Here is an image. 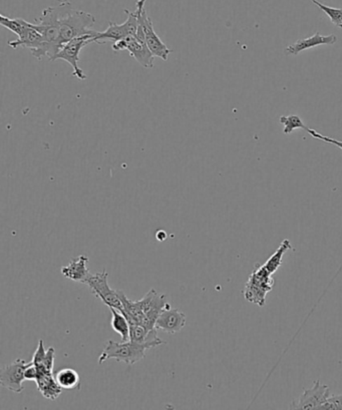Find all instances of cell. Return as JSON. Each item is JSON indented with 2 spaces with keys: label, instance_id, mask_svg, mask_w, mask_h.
<instances>
[{
  "label": "cell",
  "instance_id": "8",
  "mask_svg": "<svg viewBox=\"0 0 342 410\" xmlns=\"http://www.w3.org/2000/svg\"><path fill=\"white\" fill-rule=\"evenodd\" d=\"M114 51H126L145 69H153L154 56L147 48V42L140 41L133 35L112 44Z\"/></svg>",
  "mask_w": 342,
  "mask_h": 410
},
{
  "label": "cell",
  "instance_id": "22",
  "mask_svg": "<svg viewBox=\"0 0 342 410\" xmlns=\"http://www.w3.org/2000/svg\"><path fill=\"white\" fill-rule=\"evenodd\" d=\"M320 410H342V395H330L327 402L318 409Z\"/></svg>",
  "mask_w": 342,
  "mask_h": 410
},
{
  "label": "cell",
  "instance_id": "2",
  "mask_svg": "<svg viewBox=\"0 0 342 410\" xmlns=\"http://www.w3.org/2000/svg\"><path fill=\"white\" fill-rule=\"evenodd\" d=\"M149 348L142 344L132 341L119 342L109 340L105 344L102 355L98 357V364H103L109 359H116L118 362L133 365L146 357Z\"/></svg>",
  "mask_w": 342,
  "mask_h": 410
},
{
  "label": "cell",
  "instance_id": "16",
  "mask_svg": "<svg viewBox=\"0 0 342 410\" xmlns=\"http://www.w3.org/2000/svg\"><path fill=\"white\" fill-rule=\"evenodd\" d=\"M37 390L48 399L55 400L62 393L63 388L55 381V376H44L37 377L35 381Z\"/></svg>",
  "mask_w": 342,
  "mask_h": 410
},
{
  "label": "cell",
  "instance_id": "6",
  "mask_svg": "<svg viewBox=\"0 0 342 410\" xmlns=\"http://www.w3.org/2000/svg\"><path fill=\"white\" fill-rule=\"evenodd\" d=\"M107 277H109V274L105 269L100 273L93 274V275L91 274L84 284L88 285L93 294L97 298L102 300L105 305L121 311L123 309V302L119 299L118 291H114L110 287Z\"/></svg>",
  "mask_w": 342,
  "mask_h": 410
},
{
  "label": "cell",
  "instance_id": "20",
  "mask_svg": "<svg viewBox=\"0 0 342 410\" xmlns=\"http://www.w3.org/2000/svg\"><path fill=\"white\" fill-rule=\"evenodd\" d=\"M279 121L281 125L284 126L283 128V133L285 135H290L296 128H302V130H305L308 126L304 125L303 121H302L301 117L297 116V114H291V116H282L280 117Z\"/></svg>",
  "mask_w": 342,
  "mask_h": 410
},
{
  "label": "cell",
  "instance_id": "21",
  "mask_svg": "<svg viewBox=\"0 0 342 410\" xmlns=\"http://www.w3.org/2000/svg\"><path fill=\"white\" fill-rule=\"evenodd\" d=\"M313 4L316 6L320 7V9L329 16L330 21L336 25L337 27L342 29V8H336V7H330L325 6V4H322V2L318 1V0H310Z\"/></svg>",
  "mask_w": 342,
  "mask_h": 410
},
{
  "label": "cell",
  "instance_id": "10",
  "mask_svg": "<svg viewBox=\"0 0 342 410\" xmlns=\"http://www.w3.org/2000/svg\"><path fill=\"white\" fill-rule=\"evenodd\" d=\"M330 395L329 386L316 381L313 388L304 390L301 397L292 400L289 409H318Z\"/></svg>",
  "mask_w": 342,
  "mask_h": 410
},
{
  "label": "cell",
  "instance_id": "23",
  "mask_svg": "<svg viewBox=\"0 0 342 410\" xmlns=\"http://www.w3.org/2000/svg\"><path fill=\"white\" fill-rule=\"evenodd\" d=\"M306 132L310 133V135H313V138H315V139L322 140V142L327 143V144L334 145V146L338 147L339 149L342 150V142H341V140H334L332 139V138L323 135L322 133L316 132L313 128H308H308H306Z\"/></svg>",
  "mask_w": 342,
  "mask_h": 410
},
{
  "label": "cell",
  "instance_id": "18",
  "mask_svg": "<svg viewBox=\"0 0 342 410\" xmlns=\"http://www.w3.org/2000/svg\"><path fill=\"white\" fill-rule=\"evenodd\" d=\"M112 312V328L121 335V341H130V329L131 324L128 319L124 316V314L119 312L114 308H110Z\"/></svg>",
  "mask_w": 342,
  "mask_h": 410
},
{
  "label": "cell",
  "instance_id": "24",
  "mask_svg": "<svg viewBox=\"0 0 342 410\" xmlns=\"http://www.w3.org/2000/svg\"><path fill=\"white\" fill-rule=\"evenodd\" d=\"M25 378L28 381H37V369L34 364V362H30L25 370Z\"/></svg>",
  "mask_w": 342,
  "mask_h": 410
},
{
  "label": "cell",
  "instance_id": "19",
  "mask_svg": "<svg viewBox=\"0 0 342 410\" xmlns=\"http://www.w3.org/2000/svg\"><path fill=\"white\" fill-rule=\"evenodd\" d=\"M290 249H292L291 243H290V241L288 240V239H285V240H283L282 243L280 244L279 248L276 250V252L274 253L272 256L267 260L265 264H263L269 273L272 274L273 275V274H275L276 272H277L278 269L280 268L281 265H282L283 256H284L285 253Z\"/></svg>",
  "mask_w": 342,
  "mask_h": 410
},
{
  "label": "cell",
  "instance_id": "25",
  "mask_svg": "<svg viewBox=\"0 0 342 410\" xmlns=\"http://www.w3.org/2000/svg\"><path fill=\"white\" fill-rule=\"evenodd\" d=\"M60 1H65V0H60Z\"/></svg>",
  "mask_w": 342,
  "mask_h": 410
},
{
  "label": "cell",
  "instance_id": "5",
  "mask_svg": "<svg viewBox=\"0 0 342 410\" xmlns=\"http://www.w3.org/2000/svg\"><path fill=\"white\" fill-rule=\"evenodd\" d=\"M125 13L128 15L125 22L118 25L114 21H110L109 27L105 32H98V34L96 35V44H107V41H112L114 44V42L121 41L126 37L137 34L138 25H139L137 11H131L125 9Z\"/></svg>",
  "mask_w": 342,
  "mask_h": 410
},
{
  "label": "cell",
  "instance_id": "17",
  "mask_svg": "<svg viewBox=\"0 0 342 410\" xmlns=\"http://www.w3.org/2000/svg\"><path fill=\"white\" fill-rule=\"evenodd\" d=\"M55 378L56 383L63 390H79V388H81V376L74 369H60L55 374Z\"/></svg>",
  "mask_w": 342,
  "mask_h": 410
},
{
  "label": "cell",
  "instance_id": "15",
  "mask_svg": "<svg viewBox=\"0 0 342 410\" xmlns=\"http://www.w3.org/2000/svg\"><path fill=\"white\" fill-rule=\"evenodd\" d=\"M130 341L142 344L149 349L156 348L162 344H165V342L159 338L158 330L156 328L147 329V327L140 324L131 325Z\"/></svg>",
  "mask_w": 342,
  "mask_h": 410
},
{
  "label": "cell",
  "instance_id": "9",
  "mask_svg": "<svg viewBox=\"0 0 342 410\" xmlns=\"http://www.w3.org/2000/svg\"><path fill=\"white\" fill-rule=\"evenodd\" d=\"M140 309L144 313L145 319L143 326L147 327V329H154L156 325V321L158 319L160 314L165 309L171 307L167 302L165 295L160 294L154 289L150 290L144 298L139 300Z\"/></svg>",
  "mask_w": 342,
  "mask_h": 410
},
{
  "label": "cell",
  "instance_id": "1",
  "mask_svg": "<svg viewBox=\"0 0 342 410\" xmlns=\"http://www.w3.org/2000/svg\"><path fill=\"white\" fill-rule=\"evenodd\" d=\"M55 9L60 28L58 44L60 48L77 37L98 34V32L93 29L96 23V18L93 14L77 11L69 2H63L60 6H56Z\"/></svg>",
  "mask_w": 342,
  "mask_h": 410
},
{
  "label": "cell",
  "instance_id": "13",
  "mask_svg": "<svg viewBox=\"0 0 342 410\" xmlns=\"http://www.w3.org/2000/svg\"><path fill=\"white\" fill-rule=\"evenodd\" d=\"M337 41L336 35L329 34L322 35L320 32L311 35V37H305V39H301L295 41L294 44H290L285 48V53L287 55H297L301 51H306V49L316 48L320 46H332Z\"/></svg>",
  "mask_w": 342,
  "mask_h": 410
},
{
  "label": "cell",
  "instance_id": "4",
  "mask_svg": "<svg viewBox=\"0 0 342 410\" xmlns=\"http://www.w3.org/2000/svg\"><path fill=\"white\" fill-rule=\"evenodd\" d=\"M145 4H146V0H138L137 4H137L136 11H137L138 13V21L144 28L147 48L153 53L154 56L162 58L164 62H167L169 55L172 53V51L161 41L160 37L154 32L153 21L147 14L146 9H145Z\"/></svg>",
  "mask_w": 342,
  "mask_h": 410
},
{
  "label": "cell",
  "instance_id": "3",
  "mask_svg": "<svg viewBox=\"0 0 342 410\" xmlns=\"http://www.w3.org/2000/svg\"><path fill=\"white\" fill-rule=\"evenodd\" d=\"M274 279L264 265L256 264L251 275L246 283L243 295L250 303L263 307L266 303V296L272 291Z\"/></svg>",
  "mask_w": 342,
  "mask_h": 410
},
{
  "label": "cell",
  "instance_id": "7",
  "mask_svg": "<svg viewBox=\"0 0 342 410\" xmlns=\"http://www.w3.org/2000/svg\"><path fill=\"white\" fill-rule=\"evenodd\" d=\"M97 34L77 37V39L67 42L58 51V55H55V60H65V62H69L72 69H74L72 70V76L81 79V81H84V79H86V76L84 74V70L79 67V53H81L84 46L95 42V37Z\"/></svg>",
  "mask_w": 342,
  "mask_h": 410
},
{
  "label": "cell",
  "instance_id": "12",
  "mask_svg": "<svg viewBox=\"0 0 342 410\" xmlns=\"http://www.w3.org/2000/svg\"><path fill=\"white\" fill-rule=\"evenodd\" d=\"M186 326V315L178 309H165L156 321L154 328L169 334L179 333Z\"/></svg>",
  "mask_w": 342,
  "mask_h": 410
},
{
  "label": "cell",
  "instance_id": "14",
  "mask_svg": "<svg viewBox=\"0 0 342 410\" xmlns=\"http://www.w3.org/2000/svg\"><path fill=\"white\" fill-rule=\"evenodd\" d=\"M88 261L90 259L86 255H81L77 259H72L67 266L63 267L60 272L65 278L84 284L91 275L90 269L88 268Z\"/></svg>",
  "mask_w": 342,
  "mask_h": 410
},
{
  "label": "cell",
  "instance_id": "11",
  "mask_svg": "<svg viewBox=\"0 0 342 410\" xmlns=\"http://www.w3.org/2000/svg\"><path fill=\"white\" fill-rule=\"evenodd\" d=\"M29 362L23 359H16L4 365L0 370V384L2 388L14 393H22L25 390L22 383L25 381V370Z\"/></svg>",
  "mask_w": 342,
  "mask_h": 410
}]
</instances>
